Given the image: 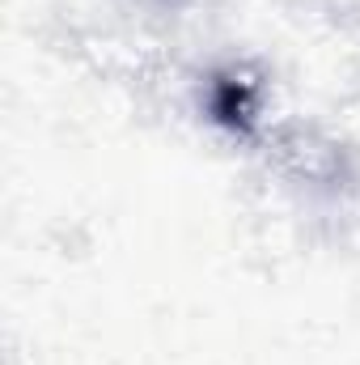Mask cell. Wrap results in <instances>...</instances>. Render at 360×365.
Returning a JSON list of instances; mask_svg holds the SVG:
<instances>
[{
    "label": "cell",
    "instance_id": "obj_1",
    "mask_svg": "<svg viewBox=\"0 0 360 365\" xmlns=\"http://www.w3.org/2000/svg\"><path fill=\"white\" fill-rule=\"evenodd\" d=\"M216 93H221V98H216V115H221L225 123H238V115H246V110H250V106H246V98H242V90H238L233 81H225Z\"/></svg>",
    "mask_w": 360,
    "mask_h": 365
}]
</instances>
